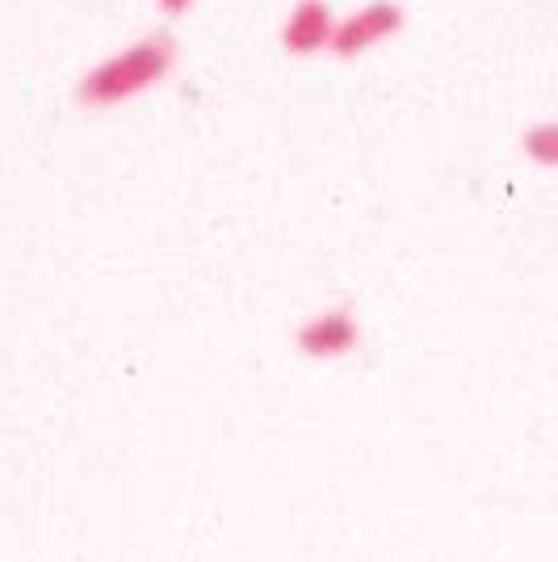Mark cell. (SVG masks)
Masks as SVG:
<instances>
[{
	"instance_id": "cell-1",
	"label": "cell",
	"mask_w": 558,
	"mask_h": 562,
	"mask_svg": "<svg viewBox=\"0 0 558 562\" xmlns=\"http://www.w3.org/2000/svg\"><path fill=\"white\" fill-rule=\"evenodd\" d=\"M177 64V38L168 30H152L140 43L114 50L110 59H101L97 68H89L76 80V105L85 110H110L122 101L152 93L156 85H164V76Z\"/></svg>"
},
{
	"instance_id": "cell-2",
	"label": "cell",
	"mask_w": 558,
	"mask_h": 562,
	"mask_svg": "<svg viewBox=\"0 0 558 562\" xmlns=\"http://www.w3.org/2000/svg\"><path fill=\"white\" fill-rule=\"evenodd\" d=\"M403 25H408V9H403L399 0H370V4L353 9L349 18L336 22L327 50H332L336 59H357V55L373 50L378 43L395 38Z\"/></svg>"
},
{
	"instance_id": "cell-3",
	"label": "cell",
	"mask_w": 558,
	"mask_h": 562,
	"mask_svg": "<svg viewBox=\"0 0 558 562\" xmlns=\"http://www.w3.org/2000/svg\"><path fill=\"white\" fill-rule=\"evenodd\" d=\"M357 349H361V324H357V311L345 303L311 315L299 328V352L315 357V361H336Z\"/></svg>"
},
{
	"instance_id": "cell-4",
	"label": "cell",
	"mask_w": 558,
	"mask_h": 562,
	"mask_svg": "<svg viewBox=\"0 0 558 562\" xmlns=\"http://www.w3.org/2000/svg\"><path fill=\"white\" fill-rule=\"evenodd\" d=\"M332 30H336V13L327 0H294L286 22H281L278 43L286 55L306 59V55H320L332 43Z\"/></svg>"
},
{
	"instance_id": "cell-5",
	"label": "cell",
	"mask_w": 558,
	"mask_h": 562,
	"mask_svg": "<svg viewBox=\"0 0 558 562\" xmlns=\"http://www.w3.org/2000/svg\"><path fill=\"white\" fill-rule=\"evenodd\" d=\"M521 147H525V156L537 160L542 168H555L558 165V126L555 122H537V126H529V131L521 135Z\"/></svg>"
},
{
	"instance_id": "cell-6",
	"label": "cell",
	"mask_w": 558,
	"mask_h": 562,
	"mask_svg": "<svg viewBox=\"0 0 558 562\" xmlns=\"http://www.w3.org/2000/svg\"><path fill=\"white\" fill-rule=\"evenodd\" d=\"M164 13H172V18H181V13H189L193 9V0H156Z\"/></svg>"
}]
</instances>
